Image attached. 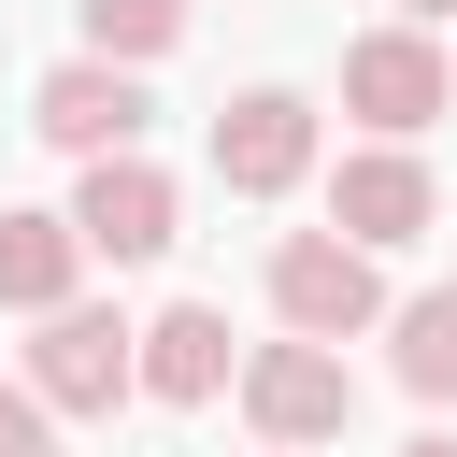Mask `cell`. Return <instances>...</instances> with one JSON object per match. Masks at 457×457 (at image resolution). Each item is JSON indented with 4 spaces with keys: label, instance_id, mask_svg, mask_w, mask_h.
Listing matches in <instances>:
<instances>
[{
    "label": "cell",
    "instance_id": "1",
    "mask_svg": "<svg viewBox=\"0 0 457 457\" xmlns=\"http://www.w3.org/2000/svg\"><path fill=\"white\" fill-rule=\"evenodd\" d=\"M243 414H257V443H286V457H314V443H343L357 428V371H343V343H257L243 357Z\"/></svg>",
    "mask_w": 457,
    "mask_h": 457
},
{
    "label": "cell",
    "instance_id": "2",
    "mask_svg": "<svg viewBox=\"0 0 457 457\" xmlns=\"http://www.w3.org/2000/svg\"><path fill=\"white\" fill-rule=\"evenodd\" d=\"M271 314L300 343H357V328H386V271L343 228H300V243H271Z\"/></svg>",
    "mask_w": 457,
    "mask_h": 457
},
{
    "label": "cell",
    "instance_id": "3",
    "mask_svg": "<svg viewBox=\"0 0 457 457\" xmlns=\"http://www.w3.org/2000/svg\"><path fill=\"white\" fill-rule=\"evenodd\" d=\"M443 100H457V71H443L428 29H357V43H343V114H357L371 143H414Z\"/></svg>",
    "mask_w": 457,
    "mask_h": 457
},
{
    "label": "cell",
    "instance_id": "4",
    "mask_svg": "<svg viewBox=\"0 0 457 457\" xmlns=\"http://www.w3.org/2000/svg\"><path fill=\"white\" fill-rule=\"evenodd\" d=\"M171 228H186V200H171V171L129 143V157H86V186H71V243L86 257H114V271H143V257H171Z\"/></svg>",
    "mask_w": 457,
    "mask_h": 457
},
{
    "label": "cell",
    "instance_id": "5",
    "mask_svg": "<svg viewBox=\"0 0 457 457\" xmlns=\"http://www.w3.org/2000/svg\"><path fill=\"white\" fill-rule=\"evenodd\" d=\"M143 114H157V100H143V71H114V57H57V71L29 86V129H43L57 157H129Z\"/></svg>",
    "mask_w": 457,
    "mask_h": 457
},
{
    "label": "cell",
    "instance_id": "6",
    "mask_svg": "<svg viewBox=\"0 0 457 457\" xmlns=\"http://www.w3.org/2000/svg\"><path fill=\"white\" fill-rule=\"evenodd\" d=\"M314 171V100L300 86H243L228 114H214V186L228 200H286Z\"/></svg>",
    "mask_w": 457,
    "mask_h": 457
},
{
    "label": "cell",
    "instance_id": "7",
    "mask_svg": "<svg viewBox=\"0 0 457 457\" xmlns=\"http://www.w3.org/2000/svg\"><path fill=\"white\" fill-rule=\"evenodd\" d=\"M428 214H443V186H428V157H414V143H357V157L328 171V228H343L357 257L428 243Z\"/></svg>",
    "mask_w": 457,
    "mask_h": 457
},
{
    "label": "cell",
    "instance_id": "8",
    "mask_svg": "<svg viewBox=\"0 0 457 457\" xmlns=\"http://www.w3.org/2000/svg\"><path fill=\"white\" fill-rule=\"evenodd\" d=\"M29 400H43V414H114V400H129V314L57 300L43 343H29Z\"/></svg>",
    "mask_w": 457,
    "mask_h": 457
},
{
    "label": "cell",
    "instance_id": "9",
    "mask_svg": "<svg viewBox=\"0 0 457 457\" xmlns=\"http://www.w3.org/2000/svg\"><path fill=\"white\" fill-rule=\"evenodd\" d=\"M228 371H243V357H228V314H214V300H171L157 328H129V386L171 400V414H200Z\"/></svg>",
    "mask_w": 457,
    "mask_h": 457
},
{
    "label": "cell",
    "instance_id": "10",
    "mask_svg": "<svg viewBox=\"0 0 457 457\" xmlns=\"http://www.w3.org/2000/svg\"><path fill=\"white\" fill-rule=\"evenodd\" d=\"M71 271H86L71 214H0V300H14V314H57V300H71Z\"/></svg>",
    "mask_w": 457,
    "mask_h": 457
},
{
    "label": "cell",
    "instance_id": "11",
    "mask_svg": "<svg viewBox=\"0 0 457 457\" xmlns=\"http://www.w3.org/2000/svg\"><path fill=\"white\" fill-rule=\"evenodd\" d=\"M71 14H86V57H114V71L186 43V0H71Z\"/></svg>",
    "mask_w": 457,
    "mask_h": 457
},
{
    "label": "cell",
    "instance_id": "12",
    "mask_svg": "<svg viewBox=\"0 0 457 457\" xmlns=\"http://www.w3.org/2000/svg\"><path fill=\"white\" fill-rule=\"evenodd\" d=\"M386 328H400V386H414V400H457V286L400 300Z\"/></svg>",
    "mask_w": 457,
    "mask_h": 457
},
{
    "label": "cell",
    "instance_id": "13",
    "mask_svg": "<svg viewBox=\"0 0 457 457\" xmlns=\"http://www.w3.org/2000/svg\"><path fill=\"white\" fill-rule=\"evenodd\" d=\"M0 457H57V414H43L29 386H0Z\"/></svg>",
    "mask_w": 457,
    "mask_h": 457
},
{
    "label": "cell",
    "instance_id": "14",
    "mask_svg": "<svg viewBox=\"0 0 457 457\" xmlns=\"http://www.w3.org/2000/svg\"><path fill=\"white\" fill-rule=\"evenodd\" d=\"M400 457H457V428H414V443H400Z\"/></svg>",
    "mask_w": 457,
    "mask_h": 457
},
{
    "label": "cell",
    "instance_id": "15",
    "mask_svg": "<svg viewBox=\"0 0 457 457\" xmlns=\"http://www.w3.org/2000/svg\"><path fill=\"white\" fill-rule=\"evenodd\" d=\"M428 14H457V0H400V29H428Z\"/></svg>",
    "mask_w": 457,
    "mask_h": 457
},
{
    "label": "cell",
    "instance_id": "16",
    "mask_svg": "<svg viewBox=\"0 0 457 457\" xmlns=\"http://www.w3.org/2000/svg\"><path fill=\"white\" fill-rule=\"evenodd\" d=\"M257 457H286V443H257Z\"/></svg>",
    "mask_w": 457,
    "mask_h": 457
}]
</instances>
